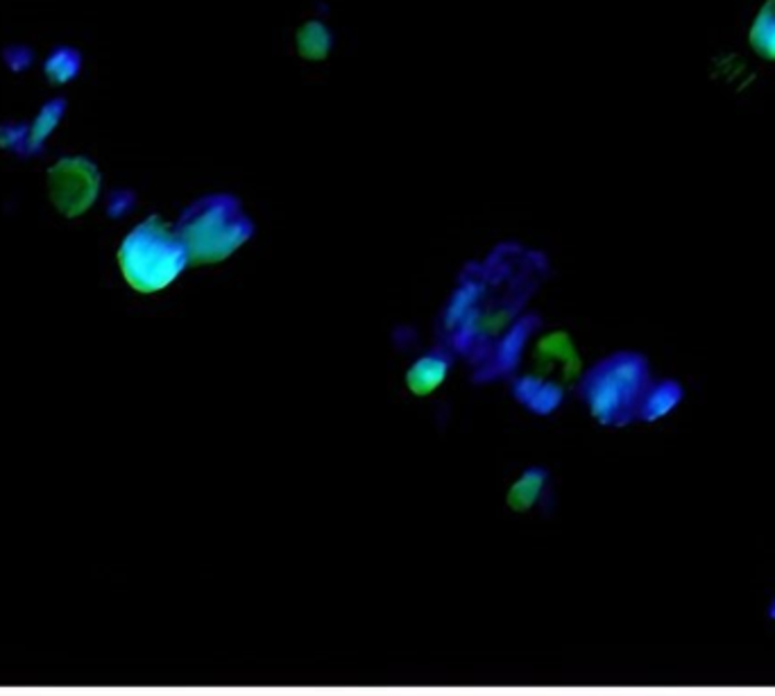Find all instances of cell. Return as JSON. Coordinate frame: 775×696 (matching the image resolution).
Instances as JSON below:
<instances>
[{"instance_id":"1","label":"cell","mask_w":775,"mask_h":696,"mask_svg":"<svg viewBox=\"0 0 775 696\" xmlns=\"http://www.w3.org/2000/svg\"><path fill=\"white\" fill-rule=\"evenodd\" d=\"M651 381L653 372L644 355L615 352L585 372L579 391L596 423L626 427L638 420V411Z\"/></svg>"},{"instance_id":"2","label":"cell","mask_w":775,"mask_h":696,"mask_svg":"<svg viewBox=\"0 0 775 696\" xmlns=\"http://www.w3.org/2000/svg\"><path fill=\"white\" fill-rule=\"evenodd\" d=\"M252 234V221L243 212L240 202L227 193L195 200L184 209L178 223V236L193 263L223 261L248 243Z\"/></svg>"},{"instance_id":"3","label":"cell","mask_w":775,"mask_h":696,"mask_svg":"<svg viewBox=\"0 0 775 696\" xmlns=\"http://www.w3.org/2000/svg\"><path fill=\"white\" fill-rule=\"evenodd\" d=\"M189 263L182 238L157 216L136 225L119 250V266L138 293H155L178 280Z\"/></svg>"},{"instance_id":"4","label":"cell","mask_w":775,"mask_h":696,"mask_svg":"<svg viewBox=\"0 0 775 696\" xmlns=\"http://www.w3.org/2000/svg\"><path fill=\"white\" fill-rule=\"evenodd\" d=\"M48 187L59 212L74 218L96 200L100 176L89 159H61L55 168L48 170Z\"/></svg>"},{"instance_id":"5","label":"cell","mask_w":775,"mask_h":696,"mask_svg":"<svg viewBox=\"0 0 775 696\" xmlns=\"http://www.w3.org/2000/svg\"><path fill=\"white\" fill-rule=\"evenodd\" d=\"M685 395H687V391L678 379L651 381L649 391L642 397L638 420H642V423L662 420V417L672 415L676 408H681V404L685 402Z\"/></svg>"},{"instance_id":"6","label":"cell","mask_w":775,"mask_h":696,"mask_svg":"<svg viewBox=\"0 0 775 696\" xmlns=\"http://www.w3.org/2000/svg\"><path fill=\"white\" fill-rule=\"evenodd\" d=\"M517 400L540 415L553 413L562 402V389L542 379H519L513 386Z\"/></svg>"},{"instance_id":"7","label":"cell","mask_w":775,"mask_h":696,"mask_svg":"<svg viewBox=\"0 0 775 696\" xmlns=\"http://www.w3.org/2000/svg\"><path fill=\"white\" fill-rule=\"evenodd\" d=\"M749 44L766 61H775V0H764L751 27Z\"/></svg>"},{"instance_id":"8","label":"cell","mask_w":775,"mask_h":696,"mask_svg":"<svg viewBox=\"0 0 775 696\" xmlns=\"http://www.w3.org/2000/svg\"><path fill=\"white\" fill-rule=\"evenodd\" d=\"M449 370V357L442 352H431L429 357H425L422 361H417L411 372H408V386L417 393L425 395L429 391H434L440 381L445 379Z\"/></svg>"},{"instance_id":"9","label":"cell","mask_w":775,"mask_h":696,"mask_svg":"<svg viewBox=\"0 0 775 696\" xmlns=\"http://www.w3.org/2000/svg\"><path fill=\"white\" fill-rule=\"evenodd\" d=\"M536 325H538V318H526L515 325V329L499 345L497 361H495V368H492V374H506L517 363V359L524 350V343L528 336H531Z\"/></svg>"},{"instance_id":"10","label":"cell","mask_w":775,"mask_h":696,"mask_svg":"<svg viewBox=\"0 0 775 696\" xmlns=\"http://www.w3.org/2000/svg\"><path fill=\"white\" fill-rule=\"evenodd\" d=\"M549 481V474L544 470H526V474L519 479L517 485H513L510 493V506L517 510H526L531 508L540 495V491L544 489V483Z\"/></svg>"},{"instance_id":"11","label":"cell","mask_w":775,"mask_h":696,"mask_svg":"<svg viewBox=\"0 0 775 696\" xmlns=\"http://www.w3.org/2000/svg\"><path fill=\"white\" fill-rule=\"evenodd\" d=\"M78 68H80L78 53L70 50V48H61L48 59L46 74H48V78L53 82H66V80H70L78 74Z\"/></svg>"},{"instance_id":"12","label":"cell","mask_w":775,"mask_h":696,"mask_svg":"<svg viewBox=\"0 0 775 696\" xmlns=\"http://www.w3.org/2000/svg\"><path fill=\"white\" fill-rule=\"evenodd\" d=\"M61 108H64V102L61 100H55L50 104H46V110L42 112L37 125H34V134H32V144L34 142H42V138H46V134L55 127L59 114H61Z\"/></svg>"},{"instance_id":"13","label":"cell","mask_w":775,"mask_h":696,"mask_svg":"<svg viewBox=\"0 0 775 696\" xmlns=\"http://www.w3.org/2000/svg\"><path fill=\"white\" fill-rule=\"evenodd\" d=\"M766 617L771 619V621H775V597L768 602V606H766Z\"/></svg>"}]
</instances>
